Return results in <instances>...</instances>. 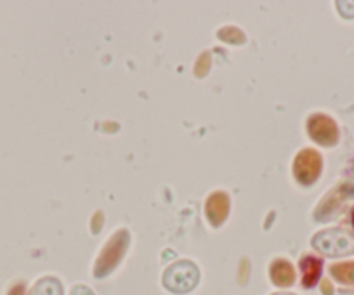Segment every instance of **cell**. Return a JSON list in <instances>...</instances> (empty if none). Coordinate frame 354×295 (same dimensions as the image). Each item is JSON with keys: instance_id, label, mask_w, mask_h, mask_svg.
Here are the masks:
<instances>
[{"instance_id": "6da1fadb", "label": "cell", "mask_w": 354, "mask_h": 295, "mask_svg": "<svg viewBox=\"0 0 354 295\" xmlns=\"http://www.w3.org/2000/svg\"><path fill=\"white\" fill-rule=\"evenodd\" d=\"M163 283L170 292L186 294V292L193 290L195 285L198 283V269H196L195 264L188 263V260L177 263L167 269Z\"/></svg>"}, {"instance_id": "7a4b0ae2", "label": "cell", "mask_w": 354, "mask_h": 295, "mask_svg": "<svg viewBox=\"0 0 354 295\" xmlns=\"http://www.w3.org/2000/svg\"><path fill=\"white\" fill-rule=\"evenodd\" d=\"M319 250L326 254H349L354 252V238L340 231L325 233L315 240Z\"/></svg>"}, {"instance_id": "3957f363", "label": "cell", "mask_w": 354, "mask_h": 295, "mask_svg": "<svg viewBox=\"0 0 354 295\" xmlns=\"http://www.w3.org/2000/svg\"><path fill=\"white\" fill-rule=\"evenodd\" d=\"M30 295H63V290H61L59 281L54 280V278H46L33 287Z\"/></svg>"}, {"instance_id": "277c9868", "label": "cell", "mask_w": 354, "mask_h": 295, "mask_svg": "<svg viewBox=\"0 0 354 295\" xmlns=\"http://www.w3.org/2000/svg\"><path fill=\"white\" fill-rule=\"evenodd\" d=\"M277 295H292V294H277Z\"/></svg>"}]
</instances>
